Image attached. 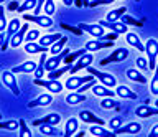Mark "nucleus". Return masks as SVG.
Segmentation results:
<instances>
[{
  "mask_svg": "<svg viewBox=\"0 0 158 137\" xmlns=\"http://www.w3.org/2000/svg\"><path fill=\"white\" fill-rule=\"evenodd\" d=\"M86 70H87L89 75L96 76V79H97V81H101V84L107 86V88H115V86H117V78L114 76V75H110V73H106V71L96 70V68H92V66H87Z\"/></svg>",
  "mask_w": 158,
  "mask_h": 137,
  "instance_id": "obj_1",
  "label": "nucleus"
},
{
  "mask_svg": "<svg viewBox=\"0 0 158 137\" xmlns=\"http://www.w3.org/2000/svg\"><path fill=\"white\" fill-rule=\"evenodd\" d=\"M145 53L148 60V71H153L156 66V58H158V40L156 38H148L145 43Z\"/></svg>",
  "mask_w": 158,
  "mask_h": 137,
  "instance_id": "obj_2",
  "label": "nucleus"
},
{
  "mask_svg": "<svg viewBox=\"0 0 158 137\" xmlns=\"http://www.w3.org/2000/svg\"><path fill=\"white\" fill-rule=\"evenodd\" d=\"M33 83L36 86L46 88L48 92H51V94H59V92L64 89V84L59 79H43V78H35Z\"/></svg>",
  "mask_w": 158,
  "mask_h": 137,
  "instance_id": "obj_3",
  "label": "nucleus"
},
{
  "mask_svg": "<svg viewBox=\"0 0 158 137\" xmlns=\"http://www.w3.org/2000/svg\"><path fill=\"white\" fill-rule=\"evenodd\" d=\"M128 51L127 48H117V50H114L110 55H109L107 58H104V60L101 61V66H106L109 65V63H122V61H125L127 58H128Z\"/></svg>",
  "mask_w": 158,
  "mask_h": 137,
  "instance_id": "obj_4",
  "label": "nucleus"
},
{
  "mask_svg": "<svg viewBox=\"0 0 158 137\" xmlns=\"http://www.w3.org/2000/svg\"><path fill=\"white\" fill-rule=\"evenodd\" d=\"M2 83L5 88H8L12 91V94L15 97L20 96V88H18V83H17V78H15L13 71H3L2 73Z\"/></svg>",
  "mask_w": 158,
  "mask_h": 137,
  "instance_id": "obj_5",
  "label": "nucleus"
},
{
  "mask_svg": "<svg viewBox=\"0 0 158 137\" xmlns=\"http://www.w3.org/2000/svg\"><path fill=\"white\" fill-rule=\"evenodd\" d=\"M96 76H92V75H89V76H69L68 79H66V83H64V88H66L68 91H76V89H79L82 84H86L87 81H91V79H94Z\"/></svg>",
  "mask_w": 158,
  "mask_h": 137,
  "instance_id": "obj_6",
  "label": "nucleus"
},
{
  "mask_svg": "<svg viewBox=\"0 0 158 137\" xmlns=\"http://www.w3.org/2000/svg\"><path fill=\"white\" fill-rule=\"evenodd\" d=\"M23 20L25 22H33L36 23L40 28H51L53 27V18L49 15H27V13H23Z\"/></svg>",
  "mask_w": 158,
  "mask_h": 137,
  "instance_id": "obj_7",
  "label": "nucleus"
},
{
  "mask_svg": "<svg viewBox=\"0 0 158 137\" xmlns=\"http://www.w3.org/2000/svg\"><path fill=\"white\" fill-rule=\"evenodd\" d=\"M68 55H69V50H68V48H64L61 53H58V55H53L51 58H46V63H44V70H46L48 73H49V71H54L56 68H59L61 61H63Z\"/></svg>",
  "mask_w": 158,
  "mask_h": 137,
  "instance_id": "obj_8",
  "label": "nucleus"
},
{
  "mask_svg": "<svg viewBox=\"0 0 158 137\" xmlns=\"http://www.w3.org/2000/svg\"><path fill=\"white\" fill-rule=\"evenodd\" d=\"M77 27L81 28L82 32H86L91 36H94V38H101V36L106 35V28H104L102 25H99V23H79Z\"/></svg>",
  "mask_w": 158,
  "mask_h": 137,
  "instance_id": "obj_9",
  "label": "nucleus"
},
{
  "mask_svg": "<svg viewBox=\"0 0 158 137\" xmlns=\"http://www.w3.org/2000/svg\"><path fill=\"white\" fill-rule=\"evenodd\" d=\"M99 25H102L104 28H109L110 32L117 33V35H125V33L128 32V27L122 20H118V22H107V20H104V18H102V20L99 22Z\"/></svg>",
  "mask_w": 158,
  "mask_h": 137,
  "instance_id": "obj_10",
  "label": "nucleus"
},
{
  "mask_svg": "<svg viewBox=\"0 0 158 137\" xmlns=\"http://www.w3.org/2000/svg\"><path fill=\"white\" fill-rule=\"evenodd\" d=\"M92 61H94V55H92V53H89V51H86L82 56H79V58H77V61L73 65L71 73L74 75V73H77L79 70H86L87 66H91V65H92Z\"/></svg>",
  "mask_w": 158,
  "mask_h": 137,
  "instance_id": "obj_11",
  "label": "nucleus"
},
{
  "mask_svg": "<svg viewBox=\"0 0 158 137\" xmlns=\"http://www.w3.org/2000/svg\"><path fill=\"white\" fill-rule=\"evenodd\" d=\"M28 30H30V22H25L23 25H22V28H20V30L12 36V40H10V46H12V48L22 46L23 43H25V35H27Z\"/></svg>",
  "mask_w": 158,
  "mask_h": 137,
  "instance_id": "obj_12",
  "label": "nucleus"
},
{
  "mask_svg": "<svg viewBox=\"0 0 158 137\" xmlns=\"http://www.w3.org/2000/svg\"><path fill=\"white\" fill-rule=\"evenodd\" d=\"M112 45H114V41H107V40H104V38H94V40H89L84 48H86V51L94 53V51L102 50V48H109Z\"/></svg>",
  "mask_w": 158,
  "mask_h": 137,
  "instance_id": "obj_13",
  "label": "nucleus"
},
{
  "mask_svg": "<svg viewBox=\"0 0 158 137\" xmlns=\"http://www.w3.org/2000/svg\"><path fill=\"white\" fill-rule=\"evenodd\" d=\"M53 102V94L51 92H44V94H40L38 97H35L33 101H30L27 107L33 109V107H44V106H49Z\"/></svg>",
  "mask_w": 158,
  "mask_h": 137,
  "instance_id": "obj_14",
  "label": "nucleus"
},
{
  "mask_svg": "<svg viewBox=\"0 0 158 137\" xmlns=\"http://www.w3.org/2000/svg\"><path fill=\"white\" fill-rule=\"evenodd\" d=\"M61 121H63L61 114H58V112H51V114H46L44 117H41V119L33 121V126H36V127L43 126V124H53V126H58Z\"/></svg>",
  "mask_w": 158,
  "mask_h": 137,
  "instance_id": "obj_15",
  "label": "nucleus"
},
{
  "mask_svg": "<svg viewBox=\"0 0 158 137\" xmlns=\"http://www.w3.org/2000/svg\"><path fill=\"white\" fill-rule=\"evenodd\" d=\"M142 131V124L140 122H128L125 126H120L117 127L115 131V135H122V134H138Z\"/></svg>",
  "mask_w": 158,
  "mask_h": 137,
  "instance_id": "obj_16",
  "label": "nucleus"
},
{
  "mask_svg": "<svg viewBox=\"0 0 158 137\" xmlns=\"http://www.w3.org/2000/svg\"><path fill=\"white\" fill-rule=\"evenodd\" d=\"M79 121L86 122V124H101V126H106V121L101 119V117L96 116L91 111H81V112H79Z\"/></svg>",
  "mask_w": 158,
  "mask_h": 137,
  "instance_id": "obj_17",
  "label": "nucleus"
},
{
  "mask_svg": "<svg viewBox=\"0 0 158 137\" xmlns=\"http://www.w3.org/2000/svg\"><path fill=\"white\" fill-rule=\"evenodd\" d=\"M89 134H92L96 137H115V132L106 129V126H101V124H91Z\"/></svg>",
  "mask_w": 158,
  "mask_h": 137,
  "instance_id": "obj_18",
  "label": "nucleus"
},
{
  "mask_svg": "<svg viewBox=\"0 0 158 137\" xmlns=\"http://www.w3.org/2000/svg\"><path fill=\"white\" fill-rule=\"evenodd\" d=\"M125 41H127L132 48H135V50L142 51V53L145 51V45L142 43L140 36H138L137 33H133V32H127V33H125Z\"/></svg>",
  "mask_w": 158,
  "mask_h": 137,
  "instance_id": "obj_19",
  "label": "nucleus"
},
{
  "mask_svg": "<svg viewBox=\"0 0 158 137\" xmlns=\"http://www.w3.org/2000/svg\"><path fill=\"white\" fill-rule=\"evenodd\" d=\"M135 116L140 117V119H147V117H152V116H158V107H152V106H138L135 109Z\"/></svg>",
  "mask_w": 158,
  "mask_h": 137,
  "instance_id": "obj_20",
  "label": "nucleus"
},
{
  "mask_svg": "<svg viewBox=\"0 0 158 137\" xmlns=\"http://www.w3.org/2000/svg\"><path fill=\"white\" fill-rule=\"evenodd\" d=\"M125 75L130 81H135V83H138V84H145V83H148L147 76L143 75L138 68H128V70L125 71Z\"/></svg>",
  "mask_w": 158,
  "mask_h": 137,
  "instance_id": "obj_21",
  "label": "nucleus"
},
{
  "mask_svg": "<svg viewBox=\"0 0 158 137\" xmlns=\"http://www.w3.org/2000/svg\"><path fill=\"white\" fill-rule=\"evenodd\" d=\"M23 50H25V53H28V55H41V53L48 51V48L40 45L38 41H28L23 45Z\"/></svg>",
  "mask_w": 158,
  "mask_h": 137,
  "instance_id": "obj_22",
  "label": "nucleus"
},
{
  "mask_svg": "<svg viewBox=\"0 0 158 137\" xmlns=\"http://www.w3.org/2000/svg\"><path fill=\"white\" fill-rule=\"evenodd\" d=\"M91 89H92V94L99 96V97H114L115 96V91H112V88H107L104 84H94Z\"/></svg>",
  "mask_w": 158,
  "mask_h": 137,
  "instance_id": "obj_23",
  "label": "nucleus"
},
{
  "mask_svg": "<svg viewBox=\"0 0 158 137\" xmlns=\"http://www.w3.org/2000/svg\"><path fill=\"white\" fill-rule=\"evenodd\" d=\"M79 129V117H69V119L66 121V126H64V134L66 137H71L77 132Z\"/></svg>",
  "mask_w": 158,
  "mask_h": 137,
  "instance_id": "obj_24",
  "label": "nucleus"
},
{
  "mask_svg": "<svg viewBox=\"0 0 158 137\" xmlns=\"http://www.w3.org/2000/svg\"><path fill=\"white\" fill-rule=\"evenodd\" d=\"M115 96L122 97V99H137V94L133 92L128 86H123V84H117L115 86Z\"/></svg>",
  "mask_w": 158,
  "mask_h": 137,
  "instance_id": "obj_25",
  "label": "nucleus"
},
{
  "mask_svg": "<svg viewBox=\"0 0 158 137\" xmlns=\"http://www.w3.org/2000/svg\"><path fill=\"white\" fill-rule=\"evenodd\" d=\"M36 66H38V65H36L35 61H25V63H22V65L15 66L12 71L15 73V75H17V73H27V75H28V73H35Z\"/></svg>",
  "mask_w": 158,
  "mask_h": 137,
  "instance_id": "obj_26",
  "label": "nucleus"
},
{
  "mask_svg": "<svg viewBox=\"0 0 158 137\" xmlns=\"http://www.w3.org/2000/svg\"><path fill=\"white\" fill-rule=\"evenodd\" d=\"M84 101H86V94H84V92L71 91L69 94H66V102H68L69 106L79 104V102H84Z\"/></svg>",
  "mask_w": 158,
  "mask_h": 137,
  "instance_id": "obj_27",
  "label": "nucleus"
},
{
  "mask_svg": "<svg viewBox=\"0 0 158 137\" xmlns=\"http://www.w3.org/2000/svg\"><path fill=\"white\" fill-rule=\"evenodd\" d=\"M101 107L104 111H110V109H115V111H120V102L115 101L114 97H102L101 101Z\"/></svg>",
  "mask_w": 158,
  "mask_h": 137,
  "instance_id": "obj_28",
  "label": "nucleus"
},
{
  "mask_svg": "<svg viewBox=\"0 0 158 137\" xmlns=\"http://www.w3.org/2000/svg\"><path fill=\"white\" fill-rule=\"evenodd\" d=\"M61 36H63L61 33H49V35L40 36V41L38 43H40V45H43V46H46V48H49L54 41H58Z\"/></svg>",
  "mask_w": 158,
  "mask_h": 137,
  "instance_id": "obj_29",
  "label": "nucleus"
},
{
  "mask_svg": "<svg viewBox=\"0 0 158 137\" xmlns=\"http://www.w3.org/2000/svg\"><path fill=\"white\" fill-rule=\"evenodd\" d=\"M40 134H43V135H49V137L63 135L61 132L58 131V127H56V126H53V124H43V126H40Z\"/></svg>",
  "mask_w": 158,
  "mask_h": 137,
  "instance_id": "obj_30",
  "label": "nucleus"
},
{
  "mask_svg": "<svg viewBox=\"0 0 158 137\" xmlns=\"http://www.w3.org/2000/svg\"><path fill=\"white\" fill-rule=\"evenodd\" d=\"M127 12V8L125 7H120V8H114V10H110L106 15V18H104V20H107V22H118L122 18V15L123 13Z\"/></svg>",
  "mask_w": 158,
  "mask_h": 137,
  "instance_id": "obj_31",
  "label": "nucleus"
},
{
  "mask_svg": "<svg viewBox=\"0 0 158 137\" xmlns=\"http://www.w3.org/2000/svg\"><path fill=\"white\" fill-rule=\"evenodd\" d=\"M71 68H73V65H64V66H61V68H56L54 71H49L48 73V79H59L64 73H68V71H71Z\"/></svg>",
  "mask_w": 158,
  "mask_h": 137,
  "instance_id": "obj_32",
  "label": "nucleus"
},
{
  "mask_svg": "<svg viewBox=\"0 0 158 137\" xmlns=\"http://www.w3.org/2000/svg\"><path fill=\"white\" fill-rule=\"evenodd\" d=\"M66 41H68V36H61L58 41H54L51 46H49V51H51V55H58V53H61L64 50V46H66Z\"/></svg>",
  "mask_w": 158,
  "mask_h": 137,
  "instance_id": "obj_33",
  "label": "nucleus"
},
{
  "mask_svg": "<svg viewBox=\"0 0 158 137\" xmlns=\"http://www.w3.org/2000/svg\"><path fill=\"white\" fill-rule=\"evenodd\" d=\"M44 63H46V53H41L40 55V63L36 66V70H35V78H43L44 76Z\"/></svg>",
  "mask_w": 158,
  "mask_h": 137,
  "instance_id": "obj_34",
  "label": "nucleus"
},
{
  "mask_svg": "<svg viewBox=\"0 0 158 137\" xmlns=\"http://www.w3.org/2000/svg\"><path fill=\"white\" fill-rule=\"evenodd\" d=\"M36 8V0H25V2L20 3V7H18V13H27L30 10H35Z\"/></svg>",
  "mask_w": 158,
  "mask_h": 137,
  "instance_id": "obj_35",
  "label": "nucleus"
},
{
  "mask_svg": "<svg viewBox=\"0 0 158 137\" xmlns=\"http://www.w3.org/2000/svg\"><path fill=\"white\" fill-rule=\"evenodd\" d=\"M0 129H7V131H12L15 132L17 129H20V121H13V119H10V121H0Z\"/></svg>",
  "mask_w": 158,
  "mask_h": 137,
  "instance_id": "obj_36",
  "label": "nucleus"
},
{
  "mask_svg": "<svg viewBox=\"0 0 158 137\" xmlns=\"http://www.w3.org/2000/svg\"><path fill=\"white\" fill-rule=\"evenodd\" d=\"M84 53H86V48H81V50H77V51H73V53H69V55L63 60L64 65H73L74 60H77L79 56H82Z\"/></svg>",
  "mask_w": 158,
  "mask_h": 137,
  "instance_id": "obj_37",
  "label": "nucleus"
},
{
  "mask_svg": "<svg viewBox=\"0 0 158 137\" xmlns=\"http://www.w3.org/2000/svg\"><path fill=\"white\" fill-rule=\"evenodd\" d=\"M120 20H122L123 23H125L127 27H137V28H140V27L143 25V23H142L140 20H137V18H133L132 15H125V13L122 15V18H120Z\"/></svg>",
  "mask_w": 158,
  "mask_h": 137,
  "instance_id": "obj_38",
  "label": "nucleus"
},
{
  "mask_svg": "<svg viewBox=\"0 0 158 137\" xmlns=\"http://www.w3.org/2000/svg\"><path fill=\"white\" fill-rule=\"evenodd\" d=\"M36 40H40V30L38 28H30V30L27 32V35H25V43L36 41Z\"/></svg>",
  "mask_w": 158,
  "mask_h": 137,
  "instance_id": "obj_39",
  "label": "nucleus"
},
{
  "mask_svg": "<svg viewBox=\"0 0 158 137\" xmlns=\"http://www.w3.org/2000/svg\"><path fill=\"white\" fill-rule=\"evenodd\" d=\"M155 75H153L152 78V81H150V91H152V94H156L158 96V65L155 66Z\"/></svg>",
  "mask_w": 158,
  "mask_h": 137,
  "instance_id": "obj_40",
  "label": "nucleus"
},
{
  "mask_svg": "<svg viewBox=\"0 0 158 137\" xmlns=\"http://www.w3.org/2000/svg\"><path fill=\"white\" fill-rule=\"evenodd\" d=\"M43 10H44V15H49V17L54 15V12H56V3H54V0H46Z\"/></svg>",
  "mask_w": 158,
  "mask_h": 137,
  "instance_id": "obj_41",
  "label": "nucleus"
},
{
  "mask_svg": "<svg viewBox=\"0 0 158 137\" xmlns=\"http://www.w3.org/2000/svg\"><path fill=\"white\" fill-rule=\"evenodd\" d=\"M20 121V134L18 135H22V137H31V131H30V127L27 126V121L25 119H18Z\"/></svg>",
  "mask_w": 158,
  "mask_h": 137,
  "instance_id": "obj_42",
  "label": "nucleus"
},
{
  "mask_svg": "<svg viewBox=\"0 0 158 137\" xmlns=\"http://www.w3.org/2000/svg\"><path fill=\"white\" fill-rule=\"evenodd\" d=\"M135 66L142 73H147L148 71V60H147V58H143V56H138L137 60H135Z\"/></svg>",
  "mask_w": 158,
  "mask_h": 137,
  "instance_id": "obj_43",
  "label": "nucleus"
},
{
  "mask_svg": "<svg viewBox=\"0 0 158 137\" xmlns=\"http://www.w3.org/2000/svg\"><path fill=\"white\" fill-rule=\"evenodd\" d=\"M7 25L8 22H7V17H5V7L0 5V32L7 30Z\"/></svg>",
  "mask_w": 158,
  "mask_h": 137,
  "instance_id": "obj_44",
  "label": "nucleus"
},
{
  "mask_svg": "<svg viewBox=\"0 0 158 137\" xmlns=\"http://www.w3.org/2000/svg\"><path fill=\"white\" fill-rule=\"evenodd\" d=\"M61 28H64V30H68V32L74 33V35H77V36H81L82 33H84L79 27H71V25H66V23H61Z\"/></svg>",
  "mask_w": 158,
  "mask_h": 137,
  "instance_id": "obj_45",
  "label": "nucleus"
},
{
  "mask_svg": "<svg viewBox=\"0 0 158 137\" xmlns=\"http://www.w3.org/2000/svg\"><path fill=\"white\" fill-rule=\"evenodd\" d=\"M122 117L120 116H118V117H114V119H110V121H109V127H110V129L112 131H115L117 129V127H120L122 126Z\"/></svg>",
  "mask_w": 158,
  "mask_h": 137,
  "instance_id": "obj_46",
  "label": "nucleus"
},
{
  "mask_svg": "<svg viewBox=\"0 0 158 137\" xmlns=\"http://www.w3.org/2000/svg\"><path fill=\"white\" fill-rule=\"evenodd\" d=\"M115 0H92L91 3H89V7H97V5H110L114 3Z\"/></svg>",
  "mask_w": 158,
  "mask_h": 137,
  "instance_id": "obj_47",
  "label": "nucleus"
},
{
  "mask_svg": "<svg viewBox=\"0 0 158 137\" xmlns=\"http://www.w3.org/2000/svg\"><path fill=\"white\" fill-rule=\"evenodd\" d=\"M44 2L46 0H36V8L33 10V15H41V10L44 7Z\"/></svg>",
  "mask_w": 158,
  "mask_h": 137,
  "instance_id": "obj_48",
  "label": "nucleus"
},
{
  "mask_svg": "<svg viewBox=\"0 0 158 137\" xmlns=\"http://www.w3.org/2000/svg\"><path fill=\"white\" fill-rule=\"evenodd\" d=\"M18 7H20V0H12V2L7 3V10H10V12L18 10Z\"/></svg>",
  "mask_w": 158,
  "mask_h": 137,
  "instance_id": "obj_49",
  "label": "nucleus"
},
{
  "mask_svg": "<svg viewBox=\"0 0 158 137\" xmlns=\"http://www.w3.org/2000/svg\"><path fill=\"white\" fill-rule=\"evenodd\" d=\"M101 38H104V40H107V41H114V40H117V38H118V35L112 32V33H106V35L101 36Z\"/></svg>",
  "mask_w": 158,
  "mask_h": 137,
  "instance_id": "obj_50",
  "label": "nucleus"
},
{
  "mask_svg": "<svg viewBox=\"0 0 158 137\" xmlns=\"http://www.w3.org/2000/svg\"><path fill=\"white\" fill-rule=\"evenodd\" d=\"M148 137H158V124H155L152 127V131H150V134H148Z\"/></svg>",
  "mask_w": 158,
  "mask_h": 137,
  "instance_id": "obj_51",
  "label": "nucleus"
},
{
  "mask_svg": "<svg viewBox=\"0 0 158 137\" xmlns=\"http://www.w3.org/2000/svg\"><path fill=\"white\" fill-rule=\"evenodd\" d=\"M3 41H5V32H0V48H2Z\"/></svg>",
  "mask_w": 158,
  "mask_h": 137,
  "instance_id": "obj_52",
  "label": "nucleus"
},
{
  "mask_svg": "<svg viewBox=\"0 0 158 137\" xmlns=\"http://www.w3.org/2000/svg\"><path fill=\"white\" fill-rule=\"evenodd\" d=\"M73 2H74V5H76L77 8H81V7H82V0H73Z\"/></svg>",
  "mask_w": 158,
  "mask_h": 137,
  "instance_id": "obj_53",
  "label": "nucleus"
},
{
  "mask_svg": "<svg viewBox=\"0 0 158 137\" xmlns=\"http://www.w3.org/2000/svg\"><path fill=\"white\" fill-rule=\"evenodd\" d=\"M63 3H64L66 7H71V5H74V2H73V0H63Z\"/></svg>",
  "mask_w": 158,
  "mask_h": 137,
  "instance_id": "obj_54",
  "label": "nucleus"
},
{
  "mask_svg": "<svg viewBox=\"0 0 158 137\" xmlns=\"http://www.w3.org/2000/svg\"><path fill=\"white\" fill-rule=\"evenodd\" d=\"M155 106L158 107V97H156V101H155Z\"/></svg>",
  "mask_w": 158,
  "mask_h": 137,
  "instance_id": "obj_55",
  "label": "nucleus"
},
{
  "mask_svg": "<svg viewBox=\"0 0 158 137\" xmlns=\"http://www.w3.org/2000/svg\"><path fill=\"white\" fill-rule=\"evenodd\" d=\"M3 2H7V0H0V5H2V3H3Z\"/></svg>",
  "mask_w": 158,
  "mask_h": 137,
  "instance_id": "obj_56",
  "label": "nucleus"
},
{
  "mask_svg": "<svg viewBox=\"0 0 158 137\" xmlns=\"http://www.w3.org/2000/svg\"><path fill=\"white\" fill-rule=\"evenodd\" d=\"M0 121H2V114H0Z\"/></svg>",
  "mask_w": 158,
  "mask_h": 137,
  "instance_id": "obj_57",
  "label": "nucleus"
},
{
  "mask_svg": "<svg viewBox=\"0 0 158 137\" xmlns=\"http://www.w3.org/2000/svg\"><path fill=\"white\" fill-rule=\"evenodd\" d=\"M137 2H138V0H137Z\"/></svg>",
  "mask_w": 158,
  "mask_h": 137,
  "instance_id": "obj_58",
  "label": "nucleus"
}]
</instances>
